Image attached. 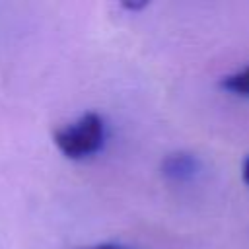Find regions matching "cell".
Listing matches in <instances>:
<instances>
[{"mask_svg":"<svg viewBox=\"0 0 249 249\" xmlns=\"http://www.w3.org/2000/svg\"><path fill=\"white\" fill-rule=\"evenodd\" d=\"M105 142V121L101 115L89 111L72 124L54 132L56 148L70 160H84L101 150Z\"/></svg>","mask_w":249,"mask_h":249,"instance_id":"6da1fadb","label":"cell"},{"mask_svg":"<svg viewBox=\"0 0 249 249\" xmlns=\"http://www.w3.org/2000/svg\"><path fill=\"white\" fill-rule=\"evenodd\" d=\"M200 167V160L191 152H173L161 161V173L173 183H187L195 179Z\"/></svg>","mask_w":249,"mask_h":249,"instance_id":"7a4b0ae2","label":"cell"},{"mask_svg":"<svg viewBox=\"0 0 249 249\" xmlns=\"http://www.w3.org/2000/svg\"><path fill=\"white\" fill-rule=\"evenodd\" d=\"M220 88L233 93V95H241V97H249V66L235 72V74H230V76H224L220 80Z\"/></svg>","mask_w":249,"mask_h":249,"instance_id":"3957f363","label":"cell"},{"mask_svg":"<svg viewBox=\"0 0 249 249\" xmlns=\"http://www.w3.org/2000/svg\"><path fill=\"white\" fill-rule=\"evenodd\" d=\"M78 249H134V247H128V245H123V243L107 241V243H95V245H86V247H78Z\"/></svg>","mask_w":249,"mask_h":249,"instance_id":"277c9868","label":"cell"},{"mask_svg":"<svg viewBox=\"0 0 249 249\" xmlns=\"http://www.w3.org/2000/svg\"><path fill=\"white\" fill-rule=\"evenodd\" d=\"M241 177H243V181L249 185V158L243 161V167H241Z\"/></svg>","mask_w":249,"mask_h":249,"instance_id":"5b68a950","label":"cell"},{"mask_svg":"<svg viewBox=\"0 0 249 249\" xmlns=\"http://www.w3.org/2000/svg\"><path fill=\"white\" fill-rule=\"evenodd\" d=\"M123 6H124L126 10H140V8L146 6V2H124Z\"/></svg>","mask_w":249,"mask_h":249,"instance_id":"8992f818","label":"cell"}]
</instances>
